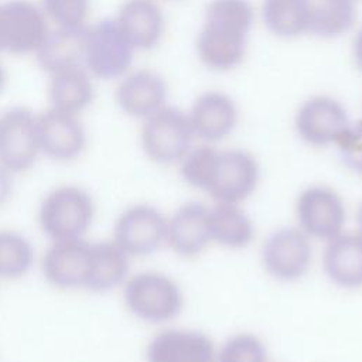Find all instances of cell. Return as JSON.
Wrapping results in <instances>:
<instances>
[{"label":"cell","mask_w":362,"mask_h":362,"mask_svg":"<svg viewBox=\"0 0 362 362\" xmlns=\"http://www.w3.org/2000/svg\"><path fill=\"white\" fill-rule=\"evenodd\" d=\"M41 8L55 27L83 28L89 11V0H41Z\"/></svg>","instance_id":"f546056e"},{"label":"cell","mask_w":362,"mask_h":362,"mask_svg":"<svg viewBox=\"0 0 362 362\" xmlns=\"http://www.w3.org/2000/svg\"><path fill=\"white\" fill-rule=\"evenodd\" d=\"M35 262L31 240L11 229L0 230V280H17L28 274Z\"/></svg>","instance_id":"484cf974"},{"label":"cell","mask_w":362,"mask_h":362,"mask_svg":"<svg viewBox=\"0 0 362 362\" xmlns=\"http://www.w3.org/2000/svg\"><path fill=\"white\" fill-rule=\"evenodd\" d=\"M259 180V163L249 151L218 150L206 194L215 202L242 204L256 191Z\"/></svg>","instance_id":"30bf717a"},{"label":"cell","mask_w":362,"mask_h":362,"mask_svg":"<svg viewBox=\"0 0 362 362\" xmlns=\"http://www.w3.org/2000/svg\"><path fill=\"white\" fill-rule=\"evenodd\" d=\"M167 85L154 71L139 69L123 75L116 88L119 107L132 117L146 119L165 106Z\"/></svg>","instance_id":"e0dca14e"},{"label":"cell","mask_w":362,"mask_h":362,"mask_svg":"<svg viewBox=\"0 0 362 362\" xmlns=\"http://www.w3.org/2000/svg\"><path fill=\"white\" fill-rule=\"evenodd\" d=\"M115 20L134 49H151L161 40L164 17L156 0H126Z\"/></svg>","instance_id":"ffe728a7"},{"label":"cell","mask_w":362,"mask_h":362,"mask_svg":"<svg viewBox=\"0 0 362 362\" xmlns=\"http://www.w3.org/2000/svg\"><path fill=\"white\" fill-rule=\"evenodd\" d=\"M337 146L345 165L362 177V122L349 124Z\"/></svg>","instance_id":"4dcf8cb0"},{"label":"cell","mask_w":362,"mask_h":362,"mask_svg":"<svg viewBox=\"0 0 362 362\" xmlns=\"http://www.w3.org/2000/svg\"><path fill=\"white\" fill-rule=\"evenodd\" d=\"M209 206L199 201H188L167 216L165 245L181 257H195L209 245Z\"/></svg>","instance_id":"9a60e30c"},{"label":"cell","mask_w":362,"mask_h":362,"mask_svg":"<svg viewBox=\"0 0 362 362\" xmlns=\"http://www.w3.org/2000/svg\"><path fill=\"white\" fill-rule=\"evenodd\" d=\"M322 269L328 280L344 290L362 288V235L342 232L325 242Z\"/></svg>","instance_id":"ac0fdd59"},{"label":"cell","mask_w":362,"mask_h":362,"mask_svg":"<svg viewBox=\"0 0 362 362\" xmlns=\"http://www.w3.org/2000/svg\"><path fill=\"white\" fill-rule=\"evenodd\" d=\"M307 31L322 38L345 34L355 23L352 0H304Z\"/></svg>","instance_id":"d4e9b609"},{"label":"cell","mask_w":362,"mask_h":362,"mask_svg":"<svg viewBox=\"0 0 362 362\" xmlns=\"http://www.w3.org/2000/svg\"><path fill=\"white\" fill-rule=\"evenodd\" d=\"M122 290L127 311L147 324L170 322L180 315L184 307L181 287L161 272L146 270L130 274Z\"/></svg>","instance_id":"3957f363"},{"label":"cell","mask_w":362,"mask_h":362,"mask_svg":"<svg viewBox=\"0 0 362 362\" xmlns=\"http://www.w3.org/2000/svg\"><path fill=\"white\" fill-rule=\"evenodd\" d=\"M83 28H64L55 27L48 30V34L35 52L38 65L48 74L57 72L64 68L83 66Z\"/></svg>","instance_id":"cb8c5ba5"},{"label":"cell","mask_w":362,"mask_h":362,"mask_svg":"<svg viewBox=\"0 0 362 362\" xmlns=\"http://www.w3.org/2000/svg\"><path fill=\"white\" fill-rule=\"evenodd\" d=\"M297 226L311 239L328 242L344 232L346 206L342 197L329 185L305 187L296 201Z\"/></svg>","instance_id":"52a82bcc"},{"label":"cell","mask_w":362,"mask_h":362,"mask_svg":"<svg viewBox=\"0 0 362 362\" xmlns=\"http://www.w3.org/2000/svg\"><path fill=\"white\" fill-rule=\"evenodd\" d=\"M130 259L113 239L92 242L85 290L100 294L122 287L130 276Z\"/></svg>","instance_id":"44dd1931"},{"label":"cell","mask_w":362,"mask_h":362,"mask_svg":"<svg viewBox=\"0 0 362 362\" xmlns=\"http://www.w3.org/2000/svg\"><path fill=\"white\" fill-rule=\"evenodd\" d=\"M95 209L89 191L75 184H62L42 198L38 223L49 242L82 239L92 226Z\"/></svg>","instance_id":"7a4b0ae2"},{"label":"cell","mask_w":362,"mask_h":362,"mask_svg":"<svg viewBox=\"0 0 362 362\" xmlns=\"http://www.w3.org/2000/svg\"><path fill=\"white\" fill-rule=\"evenodd\" d=\"M6 79H7V75H6V69L3 68V65L0 64V92L4 89V85H6Z\"/></svg>","instance_id":"d590c367"},{"label":"cell","mask_w":362,"mask_h":362,"mask_svg":"<svg viewBox=\"0 0 362 362\" xmlns=\"http://www.w3.org/2000/svg\"><path fill=\"white\" fill-rule=\"evenodd\" d=\"M188 119L195 137L215 143L228 137L238 122L235 102L222 92H206L197 98Z\"/></svg>","instance_id":"d6986e66"},{"label":"cell","mask_w":362,"mask_h":362,"mask_svg":"<svg viewBox=\"0 0 362 362\" xmlns=\"http://www.w3.org/2000/svg\"><path fill=\"white\" fill-rule=\"evenodd\" d=\"M41 154L58 163H69L82 156L86 132L78 115L52 107L37 115Z\"/></svg>","instance_id":"4fadbf2b"},{"label":"cell","mask_w":362,"mask_h":362,"mask_svg":"<svg viewBox=\"0 0 362 362\" xmlns=\"http://www.w3.org/2000/svg\"><path fill=\"white\" fill-rule=\"evenodd\" d=\"M195 134L188 115L171 106L144 119L141 127V147L144 154L154 163L170 165L178 164L192 147Z\"/></svg>","instance_id":"5b68a950"},{"label":"cell","mask_w":362,"mask_h":362,"mask_svg":"<svg viewBox=\"0 0 362 362\" xmlns=\"http://www.w3.org/2000/svg\"><path fill=\"white\" fill-rule=\"evenodd\" d=\"M294 123L300 139L314 147L337 144L351 124L345 107L329 96H314L305 100Z\"/></svg>","instance_id":"5bb4252c"},{"label":"cell","mask_w":362,"mask_h":362,"mask_svg":"<svg viewBox=\"0 0 362 362\" xmlns=\"http://www.w3.org/2000/svg\"><path fill=\"white\" fill-rule=\"evenodd\" d=\"M0 52H4V37H3V16H1V4H0Z\"/></svg>","instance_id":"e575fe53"},{"label":"cell","mask_w":362,"mask_h":362,"mask_svg":"<svg viewBox=\"0 0 362 362\" xmlns=\"http://www.w3.org/2000/svg\"><path fill=\"white\" fill-rule=\"evenodd\" d=\"M0 4L4 52L35 54L49 30L42 8L30 0H7Z\"/></svg>","instance_id":"7c38bea8"},{"label":"cell","mask_w":362,"mask_h":362,"mask_svg":"<svg viewBox=\"0 0 362 362\" xmlns=\"http://www.w3.org/2000/svg\"><path fill=\"white\" fill-rule=\"evenodd\" d=\"M356 225H358V233L362 235V202L359 204V208H358V212H356Z\"/></svg>","instance_id":"836d02e7"},{"label":"cell","mask_w":362,"mask_h":362,"mask_svg":"<svg viewBox=\"0 0 362 362\" xmlns=\"http://www.w3.org/2000/svg\"><path fill=\"white\" fill-rule=\"evenodd\" d=\"M215 362H269L263 341L249 332L229 337L216 349Z\"/></svg>","instance_id":"f1b7e54d"},{"label":"cell","mask_w":362,"mask_h":362,"mask_svg":"<svg viewBox=\"0 0 362 362\" xmlns=\"http://www.w3.org/2000/svg\"><path fill=\"white\" fill-rule=\"evenodd\" d=\"M209 232L212 243L238 250L252 243L255 225L240 204L215 202L209 206Z\"/></svg>","instance_id":"603a6c76"},{"label":"cell","mask_w":362,"mask_h":362,"mask_svg":"<svg viewBox=\"0 0 362 362\" xmlns=\"http://www.w3.org/2000/svg\"><path fill=\"white\" fill-rule=\"evenodd\" d=\"M146 362H215L212 339L189 328H167L157 332L146 346Z\"/></svg>","instance_id":"2e32d148"},{"label":"cell","mask_w":362,"mask_h":362,"mask_svg":"<svg viewBox=\"0 0 362 362\" xmlns=\"http://www.w3.org/2000/svg\"><path fill=\"white\" fill-rule=\"evenodd\" d=\"M134 47L115 18H103L88 27L83 42V66L99 79L126 75L133 62Z\"/></svg>","instance_id":"277c9868"},{"label":"cell","mask_w":362,"mask_h":362,"mask_svg":"<svg viewBox=\"0 0 362 362\" xmlns=\"http://www.w3.org/2000/svg\"><path fill=\"white\" fill-rule=\"evenodd\" d=\"M354 57L358 68L362 71V30L358 33L354 42Z\"/></svg>","instance_id":"d6a6232c"},{"label":"cell","mask_w":362,"mask_h":362,"mask_svg":"<svg viewBox=\"0 0 362 362\" xmlns=\"http://www.w3.org/2000/svg\"><path fill=\"white\" fill-rule=\"evenodd\" d=\"M41 156L37 115L14 106L0 116V164L13 174L28 171Z\"/></svg>","instance_id":"9c48e42d"},{"label":"cell","mask_w":362,"mask_h":362,"mask_svg":"<svg viewBox=\"0 0 362 362\" xmlns=\"http://www.w3.org/2000/svg\"><path fill=\"white\" fill-rule=\"evenodd\" d=\"M218 150L209 144L191 147L189 151L178 163L182 180L192 188L206 192Z\"/></svg>","instance_id":"83f0119b"},{"label":"cell","mask_w":362,"mask_h":362,"mask_svg":"<svg viewBox=\"0 0 362 362\" xmlns=\"http://www.w3.org/2000/svg\"><path fill=\"white\" fill-rule=\"evenodd\" d=\"M92 242L82 239L54 240L41 256L44 280L59 290H85L90 266Z\"/></svg>","instance_id":"8fae6325"},{"label":"cell","mask_w":362,"mask_h":362,"mask_svg":"<svg viewBox=\"0 0 362 362\" xmlns=\"http://www.w3.org/2000/svg\"><path fill=\"white\" fill-rule=\"evenodd\" d=\"M262 16L266 27L281 38H294L307 31L304 0H263Z\"/></svg>","instance_id":"4316f807"},{"label":"cell","mask_w":362,"mask_h":362,"mask_svg":"<svg viewBox=\"0 0 362 362\" xmlns=\"http://www.w3.org/2000/svg\"><path fill=\"white\" fill-rule=\"evenodd\" d=\"M252 21L253 10L247 0H212L197 40L201 61L215 71L239 65L246 52Z\"/></svg>","instance_id":"6da1fadb"},{"label":"cell","mask_w":362,"mask_h":362,"mask_svg":"<svg viewBox=\"0 0 362 362\" xmlns=\"http://www.w3.org/2000/svg\"><path fill=\"white\" fill-rule=\"evenodd\" d=\"M112 239L130 257L150 256L165 245L167 216L154 205L133 204L117 216Z\"/></svg>","instance_id":"ba28073f"},{"label":"cell","mask_w":362,"mask_h":362,"mask_svg":"<svg viewBox=\"0 0 362 362\" xmlns=\"http://www.w3.org/2000/svg\"><path fill=\"white\" fill-rule=\"evenodd\" d=\"M13 173L0 164V206L10 198L13 192Z\"/></svg>","instance_id":"1f68e13d"},{"label":"cell","mask_w":362,"mask_h":362,"mask_svg":"<svg viewBox=\"0 0 362 362\" xmlns=\"http://www.w3.org/2000/svg\"><path fill=\"white\" fill-rule=\"evenodd\" d=\"M352 1H354V0H352Z\"/></svg>","instance_id":"8d00e7d4"},{"label":"cell","mask_w":362,"mask_h":362,"mask_svg":"<svg viewBox=\"0 0 362 362\" xmlns=\"http://www.w3.org/2000/svg\"><path fill=\"white\" fill-rule=\"evenodd\" d=\"M95 88L92 75L82 65L64 68L49 74V107L79 115L93 100Z\"/></svg>","instance_id":"7402d4cb"},{"label":"cell","mask_w":362,"mask_h":362,"mask_svg":"<svg viewBox=\"0 0 362 362\" xmlns=\"http://www.w3.org/2000/svg\"><path fill=\"white\" fill-rule=\"evenodd\" d=\"M260 260L264 272L281 283L303 279L313 262V240L298 226L273 230L263 242Z\"/></svg>","instance_id":"8992f818"}]
</instances>
